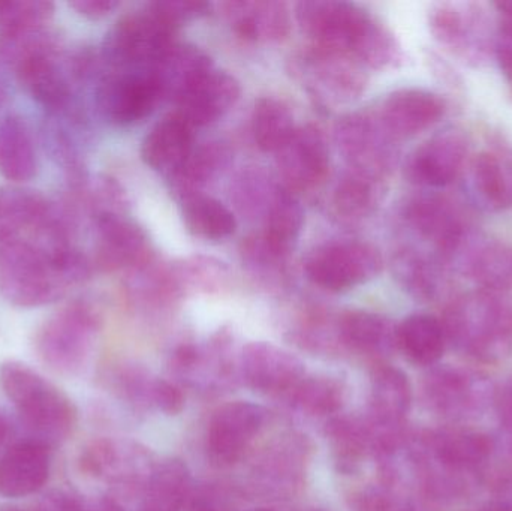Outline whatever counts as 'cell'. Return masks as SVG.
Listing matches in <instances>:
<instances>
[{
    "mask_svg": "<svg viewBox=\"0 0 512 511\" xmlns=\"http://www.w3.org/2000/svg\"><path fill=\"white\" fill-rule=\"evenodd\" d=\"M294 113L283 99L262 96L252 113V134L256 146L267 153H277L297 131Z\"/></svg>",
    "mask_w": 512,
    "mask_h": 511,
    "instance_id": "obj_36",
    "label": "cell"
},
{
    "mask_svg": "<svg viewBox=\"0 0 512 511\" xmlns=\"http://www.w3.org/2000/svg\"><path fill=\"white\" fill-rule=\"evenodd\" d=\"M218 6L234 33L245 41L279 44L291 33V12L280 0H231Z\"/></svg>",
    "mask_w": 512,
    "mask_h": 511,
    "instance_id": "obj_19",
    "label": "cell"
},
{
    "mask_svg": "<svg viewBox=\"0 0 512 511\" xmlns=\"http://www.w3.org/2000/svg\"><path fill=\"white\" fill-rule=\"evenodd\" d=\"M93 264L74 245L48 248L32 240L0 245V294L17 308L50 305L92 275Z\"/></svg>",
    "mask_w": 512,
    "mask_h": 511,
    "instance_id": "obj_1",
    "label": "cell"
},
{
    "mask_svg": "<svg viewBox=\"0 0 512 511\" xmlns=\"http://www.w3.org/2000/svg\"><path fill=\"white\" fill-rule=\"evenodd\" d=\"M295 18L312 45L352 56L373 15L355 3L304 0L295 5Z\"/></svg>",
    "mask_w": 512,
    "mask_h": 511,
    "instance_id": "obj_9",
    "label": "cell"
},
{
    "mask_svg": "<svg viewBox=\"0 0 512 511\" xmlns=\"http://www.w3.org/2000/svg\"><path fill=\"white\" fill-rule=\"evenodd\" d=\"M486 511H512V477H505L495 486Z\"/></svg>",
    "mask_w": 512,
    "mask_h": 511,
    "instance_id": "obj_48",
    "label": "cell"
},
{
    "mask_svg": "<svg viewBox=\"0 0 512 511\" xmlns=\"http://www.w3.org/2000/svg\"><path fill=\"white\" fill-rule=\"evenodd\" d=\"M436 41L468 62L480 63L490 51L489 18L477 3H439L429 15Z\"/></svg>",
    "mask_w": 512,
    "mask_h": 511,
    "instance_id": "obj_13",
    "label": "cell"
},
{
    "mask_svg": "<svg viewBox=\"0 0 512 511\" xmlns=\"http://www.w3.org/2000/svg\"><path fill=\"white\" fill-rule=\"evenodd\" d=\"M149 5L177 29L189 21L206 17L213 8L212 3L197 2V0H164V2H152Z\"/></svg>",
    "mask_w": 512,
    "mask_h": 511,
    "instance_id": "obj_44",
    "label": "cell"
},
{
    "mask_svg": "<svg viewBox=\"0 0 512 511\" xmlns=\"http://www.w3.org/2000/svg\"><path fill=\"white\" fill-rule=\"evenodd\" d=\"M406 224L432 243L436 255L447 263L453 260L469 237L468 224L459 207L436 194L417 195L403 210Z\"/></svg>",
    "mask_w": 512,
    "mask_h": 511,
    "instance_id": "obj_14",
    "label": "cell"
},
{
    "mask_svg": "<svg viewBox=\"0 0 512 511\" xmlns=\"http://www.w3.org/2000/svg\"><path fill=\"white\" fill-rule=\"evenodd\" d=\"M424 396L436 414L451 420L465 419L474 413L483 398L477 377L462 369H433L424 381Z\"/></svg>",
    "mask_w": 512,
    "mask_h": 511,
    "instance_id": "obj_22",
    "label": "cell"
},
{
    "mask_svg": "<svg viewBox=\"0 0 512 511\" xmlns=\"http://www.w3.org/2000/svg\"><path fill=\"white\" fill-rule=\"evenodd\" d=\"M71 228L56 204L32 189L0 188V245L14 240H32L45 246L72 243Z\"/></svg>",
    "mask_w": 512,
    "mask_h": 511,
    "instance_id": "obj_7",
    "label": "cell"
},
{
    "mask_svg": "<svg viewBox=\"0 0 512 511\" xmlns=\"http://www.w3.org/2000/svg\"><path fill=\"white\" fill-rule=\"evenodd\" d=\"M242 96V86L234 75L213 68L191 87L177 104V113L194 128L213 125L230 113Z\"/></svg>",
    "mask_w": 512,
    "mask_h": 511,
    "instance_id": "obj_20",
    "label": "cell"
},
{
    "mask_svg": "<svg viewBox=\"0 0 512 511\" xmlns=\"http://www.w3.org/2000/svg\"><path fill=\"white\" fill-rule=\"evenodd\" d=\"M233 162V150L224 141H207L194 147L188 158L168 174V189L177 201L203 195Z\"/></svg>",
    "mask_w": 512,
    "mask_h": 511,
    "instance_id": "obj_23",
    "label": "cell"
},
{
    "mask_svg": "<svg viewBox=\"0 0 512 511\" xmlns=\"http://www.w3.org/2000/svg\"><path fill=\"white\" fill-rule=\"evenodd\" d=\"M50 447L39 441H20L0 458V495L24 498L44 488L50 477Z\"/></svg>",
    "mask_w": 512,
    "mask_h": 511,
    "instance_id": "obj_21",
    "label": "cell"
},
{
    "mask_svg": "<svg viewBox=\"0 0 512 511\" xmlns=\"http://www.w3.org/2000/svg\"><path fill=\"white\" fill-rule=\"evenodd\" d=\"M493 48L502 72L512 81V18H505L504 24L499 27Z\"/></svg>",
    "mask_w": 512,
    "mask_h": 511,
    "instance_id": "obj_45",
    "label": "cell"
},
{
    "mask_svg": "<svg viewBox=\"0 0 512 511\" xmlns=\"http://www.w3.org/2000/svg\"><path fill=\"white\" fill-rule=\"evenodd\" d=\"M498 8L504 12L505 17L512 18V2L498 3Z\"/></svg>",
    "mask_w": 512,
    "mask_h": 511,
    "instance_id": "obj_51",
    "label": "cell"
},
{
    "mask_svg": "<svg viewBox=\"0 0 512 511\" xmlns=\"http://www.w3.org/2000/svg\"><path fill=\"white\" fill-rule=\"evenodd\" d=\"M411 402V383L402 371L388 365L376 369L372 378V404L379 426L385 431L397 432Z\"/></svg>",
    "mask_w": 512,
    "mask_h": 511,
    "instance_id": "obj_31",
    "label": "cell"
},
{
    "mask_svg": "<svg viewBox=\"0 0 512 511\" xmlns=\"http://www.w3.org/2000/svg\"><path fill=\"white\" fill-rule=\"evenodd\" d=\"M185 468L173 462L164 465L150 480L146 511H176L186 494Z\"/></svg>",
    "mask_w": 512,
    "mask_h": 511,
    "instance_id": "obj_42",
    "label": "cell"
},
{
    "mask_svg": "<svg viewBox=\"0 0 512 511\" xmlns=\"http://www.w3.org/2000/svg\"><path fill=\"white\" fill-rule=\"evenodd\" d=\"M38 159L26 122L8 116L0 123V174L9 182L24 183L33 179Z\"/></svg>",
    "mask_w": 512,
    "mask_h": 511,
    "instance_id": "obj_32",
    "label": "cell"
},
{
    "mask_svg": "<svg viewBox=\"0 0 512 511\" xmlns=\"http://www.w3.org/2000/svg\"><path fill=\"white\" fill-rule=\"evenodd\" d=\"M95 98L101 116L116 126L141 122L164 101L149 69L108 72L99 81Z\"/></svg>",
    "mask_w": 512,
    "mask_h": 511,
    "instance_id": "obj_11",
    "label": "cell"
},
{
    "mask_svg": "<svg viewBox=\"0 0 512 511\" xmlns=\"http://www.w3.org/2000/svg\"><path fill=\"white\" fill-rule=\"evenodd\" d=\"M212 69V57L203 48L177 41L149 72L162 99L177 102Z\"/></svg>",
    "mask_w": 512,
    "mask_h": 511,
    "instance_id": "obj_24",
    "label": "cell"
},
{
    "mask_svg": "<svg viewBox=\"0 0 512 511\" xmlns=\"http://www.w3.org/2000/svg\"><path fill=\"white\" fill-rule=\"evenodd\" d=\"M99 329L101 317L93 305L83 300L69 303L39 327L36 353L56 374H78L92 353Z\"/></svg>",
    "mask_w": 512,
    "mask_h": 511,
    "instance_id": "obj_4",
    "label": "cell"
},
{
    "mask_svg": "<svg viewBox=\"0 0 512 511\" xmlns=\"http://www.w3.org/2000/svg\"><path fill=\"white\" fill-rule=\"evenodd\" d=\"M493 404H495L499 423L512 440V383L504 384L496 390L493 395Z\"/></svg>",
    "mask_w": 512,
    "mask_h": 511,
    "instance_id": "obj_46",
    "label": "cell"
},
{
    "mask_svg": "<svg viewBox=\"0 0 512 511\" xmlns=\"http://www.w3.org/2000/svg\"><path fill=\"white\" fill-rule=\"evenodd\" d=\"M0 511H39L38 507L36 509H27V507H5V509H2Z\"/></svg>",
    "mask_w": 512,
    "mask_h": 511,
    "instance_id": "obj_52",
    "label": "cell"
},
{
    "mask_svg": "<svg viewBox=\"0 0 512 511\" xmlns=\"http://www.w3.org/2000/svg\"><path fill=\"white\" fill-rule=\"evenodd\" d=\"M6 99V90L5 87H3V84L0 83V107H2L3 104H5Z\"/></svg>",
    "mask_w": 512,
    "mask_h": 511,
    "instance_id": "obj_53",
    "label": "cell"
},
{
    "mask_svg": "<svg viewBox=\"0 0 512 511\" xmlns=\"http://www.w3.org/2000/svg\"><path fill=\"white\" fill-rule=\"evenodd\" d=\"M277 188L279 183H274L264 170L259 167H249L234 179L231 186V200L243 215L249 218H255L256 215L264 218L265 210Z\"/></svg>",
    "mask_w": 512,
    "mask_h": 511,
    "instance_id": "obj_40",
    "label": "cell"
},
{
    "mask_svg": "<svg viewBox=\"0 0 512 511\" xmlns=\"http://www.w3.org/2000/svg\"><path fill=\"white\" fill-rule=\"evenodd\" d=\"M69 6L90 20H99L119 8L120 2L117 0H77V2L69 3Z\"/></svg>",
    "mask_w": 512,
    "mask_h": 511,
    "instance_id": "obj_47",
    "label": "cell"
},
{
    "mask_svg": "<svg viewBox=\"0 0 512 511\" xmlns=\"http://www.w3.org/2000/svg\"><path fill=\"white\" fill-rule=\"evenodd\" d=\"M447 104L438 93L424 89L391 92L376 111L379 122L394 140L415 137L445 116Z\"/></svg>",
    "mask_w": 512,
    "mask_h": 511,
    "instance_id": "obj_17",
    "label": "cell"
},
{
    "mask_svg": "<svg viewBox=\"0 0 512 511\" xmlns=\"http://www.w3.org/2000/svg\"><path fill=\"white\" fill-rule=\"evenodd\" d=\"M182 221L191 236L207 242L230 239L237 230L233 212L221 201L204 194L183 201Z\"/></svg>",
    "mask_w": 512,
    "mask_h": 511,
    "instance_id": "obj_35",
    "label": "cell"
},
{
    "mask_svg": "<svg viewBox=\"0 0 512 511\" xmlns=\"http://www.w3.org/2000/svg\"><path fill=\"white\" fill-rule=\"evenodd\" d=\"M292 71L322 107L357 101L367 89V69L351 54L310 45L295 56Z\"/></svg>",
    "mask_w": 512,
    "mask_h": 511,
    "instance_id": "obj_6",
    "label": "cell"
},
{
    "mask_svg": "<svg viewBox=\"0 0 512 511\" xmlns=\"http://www.w3.org/2000/svg\"><path fill=\"white\" fill-rule=\"evenodd\" d=\"M472 198L492 212L512 207V152H483L471 162Z\"/></svg>",
    "mask_w": 512,
    "mask_h": 511,
    "instance_id": "obj_28",
    "label": "cell"
},
{
    "mask_svg": "<svg viewBox=\"0 0 512 511\" xmlns=\"http://www.w3.org/2000/svg\"><path fill=\"white\" fill-rule=\"evenodd\" d=\"M339 336L360 353L384 354L397 345V327L375 312H346L339 320Z\"/></svg>",
    "mask_w": 512,
    "mask_h": 511,
    "instance_id": "obj_33",
    "label": "cell"
},
{
    "mask_svg": "<svg viewBox=\"0 0 512 511\" xmlns=\"http://www.w3.org/2000/svg\"><path fill=\"white\" fill-rule=\"evenodd\" d=\"M9 435V423L6 420V417L0 413V447L5 444V441L8 440Z\"/></svg>",
    "mask_w": 512,
    "mask_h": 511,
    "instance_id": "obj_50",
    "label": "cell"
},
{
    "mask_svg": "<svg viewBox=\"0 0 512 511\" xmlns=\"http://www.w3.org/2000/svg\"><path fill=\"white\" fill-rule=\"evenodd\" d=\"M282 185L291 192H309L319 188L330 174V149L321 129L315 125L298 126L288 143L276 153Z\"/></svg>",
    "mask_w": 512,
    "mask_h": 511,
    "instance_id": "obj_15",
    "label": "cell"
},
{
    "mask_svg": "<svg viewBox=\"0 0 512 511\" xmlns=\"http://www.w3.org/2000/svg\"><path fill=\"white\" fill-rule=\"evenodd\" d=\"M262 234L277 248L291 254L304 225V209L294 192L280 183L265 210Z\"/></svg>",
    "mask_w": 512,
    "mask_h": 511,
    "instance_id": "obj_38",
    "label": "cell"
},
{
    "mask_svg": "<svg viewBox=\"0 0 512 511\" xmlns=\"http://www.w3.org/2000/svg\"><path fill=\"white\" fill-rule=\"evenodd\" d=\"M385 192V179L360 171L348 170L334 186L331 195L334 213L343 222L363 221L381 204Z\"/></svg>",
    "mask_w": 512,
    "mask_h": 511,
    "instance_id": "obj_30",
    "label": "cell"
},
{
    "mask_svg": "<svg viewBox=\"0 0 512 511\" xmlns=\"http://www.w3.org/2000/svg\"><path fill=\"white\" fill-rule=\"evenodd\" d=\"M394 278L400 287L421 302H433L445 288L448 278L445 261L414 248H403L393 257Z\"/></svg>",
    "mask_w": 512,
    "mask_h": 511,
    "instance_id": "obj_29",
    "label": "cell"
},
{
    "mask_svg": "<svg viewBox=\"0 0 512 511\" xmlns=\"http://www.w3.org/2000/svg\"><path fill=\"white\" fill-rule=\"evenodd\" d=\"M156 396V402L161 405L164 410L177 411L182 405V396L174 389L173 386L167 383H158V386L153 387V398Z\"/></svg>",
    "mask_w": 512,
    "mask_h": 511,
    "instance_id": "obj_49",
    "label": "cell"
},
{
    "mask_svg": "<svg viewBox=\"0 0 512 511\" xmlns=\"http://www.w3.org/2000/svg\"><path fill=\"white\" fill-rule=\"evenodd\" d=\"M445 344L444 326L432 315H411L397 327V347L415 365H435L444 356Z\"/></svg>",
    "mask_w": 512,
    "mask_h": 511,
    "instance_id": "obj_34",
    "label": "cell"
},
{
    "mask_svg": "<svg viewBox=\"0 0 512 511\" xmlns=\"http://www.w3.org/2000/svg\"><path fill=\"white\" fill-rule=\"evenodd\" d=\"M243 371L254 389L274 393L297 387L303 366L288 351L254 342L243 350Z\"/></svg>",
    "mask_w": 512,
    "mask_h": 511,
    "instance_id": "obj_26",
    "label": "cell"
},
{
    "mask_svg": "<svg viewBox=\"0 0 512 511\" xmlns=\"http://www.w3.org/2000/svg\"><path fill=\"white\" fill-rule=\"evenodd\" d=\"M460 257L463 272L484 291L504 293L512 288V249L498 240H472L463 243Z\"/></svg>",
    "mask_w": 512,
    "mask_h": 511,
    "instance_id": "obj_27",
    "label": "cell"
},
{
    "mask_svg": "<svg viewBox=\"0 0 512 511\" xmlns=\"http://www.w3.org/2000/svg\"><path fill=\"white\" fill-rule=\"evenodd\" d=\"M264 422V411L251 402H231L216 411L207 434L210 456L219 464L242 458Z\"/></svg>",
    "mask_w": 512,
    "mask_h": 511,
    "instance_id": "obj_18",
    "label": "cell"
},
{
    "mask_svg": "<svg viewBox=\"0 0 512 511\" xmlns=\"http://www.w3.org/2000/svg\"><path fill=\"white\" fill-rule=\"evenodd\" d=\"M153 258L152 245L144 228L123 213L95 215L93 267L101 272H132Z\"/></svg>",
    "mask_w": 512,
    "mask_h": 511,
    "instance_id": "obj_12",
    "label": "cell"
},
{
    "mask_svg": "<svg viewBox=\"0 0 512 511\" xmlns=\"http://www.w3.org/2000/svg\"><path fill=\"white\" fill-rule=\"evenodd\" d=\"M334 135L349 170L387 179L396 162L397 141L388 134L376 113L345 114L336 123Z\"/></svg>",
    "mask_w": 512,
    "mask_h": 511,
    "instance_id": "obj_10",
    "label": "cell"
},
{
    "mask_svg": "<svg viewBox=\"0 0 512 511\" xmlns=\"http://www.w3.org/2000/svg\"><path fill=\"white\" fill-rule=\"evenodd\" d=\"M442 326L457 350L480 362H499L512 351V294H465L448 306Z\"/></svg>",
    "mask_w": 512,
    "mask_h": 511,
    "instance_id": "obj_2",
    "label": "cell"
},
{
    "mask_svg": "<svg viewBox=\"0 0 512 511\" xmlns=\"http://www.w3.org/2000/svg\"><path fill=\"white\" fill-rule=\"evenodd\" d=\"M468 155V137L460 129H445L409 155L405 174L414 185L442 188L462 174Z\"/></svg>",
    "mask_w": 512,
    "mask_h": 511,
    "instance_id": "obj_16",
    "label": "cell"
},
{
    "mask_svg": "<svg viewBox=\"0 0 512 511\" xmlns=\"http://www.w3.org/2000/svg\"><path fill=\"white\" fill-rule=\"evenodd\" d=\"M384 258L375 245L339 240L316 246L304 261L310 282L331 293H343L378 278Z\"/></svg>",
    "mask_w": 512,
    "mask_h": 511,
    "instance_id": "obj_8",
    "label": "cell"
},
{
    "mask_svg": "<svg viewBox=\"0 0 512 511\" xmlns=\"http://www.w3.org/2000/svg\"><path fill=\"white\" fill-rule=\"evenodd\" d=\"M256 511H268V510H256Z\"/></svg>",
    "mask_w": 512,
    "mask_h": 511,
    "instance_id": "obj_54",
    "label": "cell"
},
{
    "mask_svg": "<svg viewBox=\"0 0 512 511\" xmlns=\"http://www.w3.org/2000/svg\"><path fill=\"white\" fill-rule=\"evenodd\" d=\"M170 272L182 297L188 293H218L231 282L227 264L210 255H191L174 261Z\"/></svg>",
    "mask_w": 512,
    "mask_h": 511,
    "instance_id": "obj_37",
    "label": "cell"
},
{
    "mask_svg": "<svg viewBox=\"0 0 512 511\" xmlns=\"http://www.w3.org/2000/svg\"><path fill=\"white\" fill-rule=\"evenodd\" d=\"M297 401L312 413L325 414L336 411L342 402L339 386L330 380L303 381L297 386Z\"/></svg>",
    "mask_w": 512,
    "mask_h": 511,
    "instance_id": "obj_43",
    "label": "cell"
},
{
    "mask_svg": "<svg viewBox=\"0 0 512 511\" xmlns=\"http://www.w3.org/2000/svg\"><path fill=\"white\" fill-rule=\"evenodd\" d=\"M53 15L54 5L50 2H0V33H24L44 29Z\"/></svg>",
    "mask_w": 512,
    "mask_h": 511,
    "instance_id": "obj_41",
    "label": "cell"
},
{
    "mask_svg": "<svg viewBox=\"0 0 512 511\" xmlns=\"http://www.w3.org/2000/svg\"><path fill=\"white\" fill-rule=\"evenodd\" d=\"M194 126L177 111L162 117L141 143V159L147 167L170 174L195 147Z\"/></svg>",
    "mask_w": 512,
    "mask_h": 511,
    "instance_id": "obj_25",
    "label": "cell"
},
{
    "mask_svg": "<svg viewBox=\"0 0 512 511\" xmlns=\"http://www.w3.org/2000/svg\"><path fill=\"white\" fill-rule=\"evenodd\" d=\"M0 387L20 417L30 440L45 446L62 444L74 432L77 410L71 399L24 363L0 365Z\"/></svg>",
    "mask_w": 512,
    "mask_h": 511,
    "instance_id": "obj_3",
    "label": "cell"
},
{
    "mask_svg": "<svg viewBox=\"0 0 512 511\" xmlns=\"http://www.w3.org/2000/svg\"><path fill=\"white\" fill-rule=\"evenodd\" d=\"M177 30L146 5L114 24L105 38L102 59L113 71L152 68L176 44Z\"/></svg>",
    "mask_w": 512,
    "mask_h": 511,
    "instance_id": "obj_5",
    "label": "cell"
},
{
    "mask_svg": "<svg viewBox=\"0 0 512 511\" xmlns=\"http://www.w3.org/2000/svg\"><path fill=\"white\" fill-rule=\"evenodd\" d=\"M289 252L274 246L264 234H252L240 245V258L249 275L258 282L280 285L289 281Z\"/></svg>",
    "mask_w": 512,
    "mask_h": 511,
    "instance_id": "obj_39",
    "label": "cell"
}]
</instances>
